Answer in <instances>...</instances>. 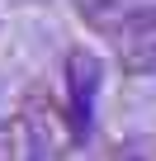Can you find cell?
<instances>
[{
    "instance_id": "obj_3",
    "label": "cell",
    "mask_w": 156,
    "mask_h": 161,
    "mask_svg": "<svg viewBox=\"0 0 156 161\" xmlns=\"http://www.w3.org/2000/svg\"><path fill=\"white\" fill-rule=\"evenodd\" d=\"M118 66L128 76H156V10L123 14V24H118Z\"/></svg>"
},
{
    "instance_id": "obj_4",
    "label": "cell",
    "mask_w": 156,
    "mask_h": 161,
    "mask_svg": "<svg viewBox=\"0 0 156 161\" xmlns=\"http://www.w3.org/2000/svg\"><path fill=\"white\" fill-rule=\"evenodd\" d=\"M109 161H156V137H128L114 147Z\"/></svg>"
},
{
    "instance_id": "obj_2",
    "label": "cell",
    "mask_w": 156,
    "mask_h": 161,
    "mask_svg": "<svg viewBox=\"0 0 156 161\" xmlns=\"http://www.w3.org/2000/svg\"><path fill=\"white\" fill-rule=\"evenodd\" d=\"M66 90H71V137H85L95 119V95H100V57L76 47L66 57Z\"/></svg>"
},
{
    "instance_id": "obj_1",
    "label": "cell",
    "mask_w": 156,
    "mask_h": 161,
    "mask_svg": "<svg viewBox=\"0 0 156 161\" xmlns=\"http://www.w3.org/2000/svg\"><path fill=\"white\" fill-rule=\"evenodd\" d=\"M71 137L62 133L52 104L24 100L5 123H0V161H52Z\"/></svg>"
}]
</instances>
